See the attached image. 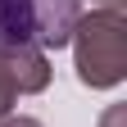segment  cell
<instances>
[{"instance_id":"cell-1","label":"cell","mask_w":127,"mask_h":127,"mask_svg":"<svg viewBox=\"0 0 127 127\" xmlns=\"http://www.w3.org/2000/svg\"><path fill=\"white\" fill-rule=\"evenodd\" d=\"M82 0H0V55L59 50L73 41Z\"/></svg>"},{"instance_id":"cell-2","label":"cell","mask_w":127,"mask_h":127,"mask_svg":"<svg viewBox=\"0 0 127 127\" xmlns=\"http://www.w3.org/2000/svg\"><path fill=\"white\" fill-rule=\"evenodd\" d=\"M73 45H77V77L86 86H118L127 73V32H123V14L109 5L91 18H77L73 27Z\"/></svg>"},{"instance_id":"cell-3","label":"cell","mask_w":127,"mask_h":127,"mask_svg":"<svg viewBox=\"0 0 127 127\" xmlns=\"http://www.w3.org/2000/svg\"><path fill=\"white\" fill-rule=\"evenodd\" d=\"M0 127H41V123H36V118H5Z\"/></svg>"},{"instance_id":"cell-4","label":"cell","mask_w":127,"mask_h":127,"mask_svg":"<svg viewBox=\"0 0 127 127\" xmlns=\"http://www.w3.org/2000/svg\"><path fill=\"white\" fill-rule=\"evenodd\" d=\"M104 127H123V109H109V114H104Z\"/></svg>"},{"instance_id":"cell-5","label":"cell","mask_w":127,"mask_h":127,"mask_svg":"<svg viewBox=\"0 0 127 127\" xmlns=\"http://www.w3.org/2000/svg\"><path fill=\"white\" fill-rule=\"evenodd\" d=\"M109 5H114V9H118V0H109Z\"/></svg>"}]
</instances>
